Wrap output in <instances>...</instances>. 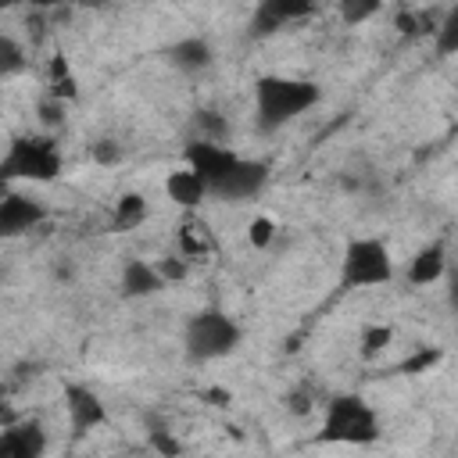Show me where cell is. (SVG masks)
Returning <instances> with one entry per match:
<instances>
[{
	"instance_id": "8992f818",
	"label": "cell",
	"mask_w": 458,
	"mask_h": 458,
	"mask_svg": "<svg viewBox=\"0 0 458 458\" xmlns=\"http://www.w3.org/2000/svg\"><path fill=\"white\" fill-rule=\"evenodd\" d=\"M268 179V168L258 165V161H243V157H233V165L208 186L218 200H247L254 197Z\"/></svg>"
},
{
	"instance_id": "6da1fadb",
	"label": "cell",
	"mask_w": 458,
	"mask_h": 458,
	"mask_svg": "<svg viewBox=\"0 0 458 458\" xmlns=\"http://www.w3.org/2000/svg\"><path fill=\"white\" fill-rule=\"evenodd\" d=\"M318 86L308 79H286V75H261L254 82V118L261 132H276L308 107L318 104Z\"/></svg>"
},
{
	"instance_id": "4dcf8cb0",
	"label": "cell",
	"mask_w": 458,
	"mask_h": 458,
	"mask_svg": "<svg viewBox=\"0 0 458 458\" xmlns=\"http://www.w3.org/2000/svg\"><path fill=\"white\" fill-rule=\"evenodd\" d=\"M204 397H208V404H215V408H225V404L233 401V394H229V390H222V386H211V390H204Z\"/></svg>"
},
{
	"instance_id": "cb8c5ba5",
	"label": "cell",
	"mask_w": 458,
	"mask_h": 458,
	"mask_svg": "<svg viewBox=\"0 0 458 458\" xmlns=\"http://www.w3.org/2000/svg\"><path fill=\"white\" fill-rule=\"evenodd\" d=\"M390 340H394V329H390V326H369V329L361 333V354H376V351H383Z\"/></svg>"
},
{
	"instance_id": "7c38bea8",
	"label": "cell",
	"mask_w": 458,
	"mask_h": 458,
	"mask_svg": "<svg viewBox=\"0 0 458 458\" xmlns=\"http://www.w3.org/2000/svg\"><path fill=\"white\" fill-rule=\"evenodd\" d=\"M165 286L157 265H147V261H129L122 268V297H150Z\"/></svg>"
},
{
	"instance_id": "f1b7e54d",
	"label": "cell",
	"mask_w": 458,
	"mask_h": 458,
	"mask_svg": "<svg viewBox=\"0 0 458 458\" xmlns=\"http://www.w3.org/2000/svg\"><path fill=\"white\" fill-rule=\"evenodd\" d=\"M157 272H161L165 283H179V279H186V261L182 258H161Z\"/></svg>"
},
{
	"instance_id": "7a4b0ae2",
	"label": "cell",
	"mask_w": 458,
	"mask_h": 458,
	"mask_svg": "<svg viewBox=\"0 0 458 458\" xmlns=\"http://www.w3.org/2000/svg\"><path fill=\"white\" fill-rule=\"evenodd\" d=\"M240 347V326L218 311V308H204L186 322V354L193 361H211V358H225Z\"/></svg>"
},
{
	"instance_id": "9a60e30c",
	"label": "cell",
	"mask_w": 458,
	"mask_h": 458,
	"mask_svg": "<svg viewBox=\"0 0 458 458\" xmlns=\"http://www.w3.org/2000/svg\"><path fill=\"white\" fill-rule=\"evenodd\" d=\"M444 265H447L444 247H440V243H429V247H422V250L411 258L408 279H411L415 286H429V283H437V279L444 276Z\"/></svg>"
},
{
	"instance_id": "8fae6325",
	"label": "cell",
	"mask_w": 458,
	"mask_h": 458,
	"mask_svg": "<svg viewBox=\"0 0 458 458\" xmlns=\"http://www.w3.org/2000/svg\"><path fill=\"white\" fill-rule=\"evenodd\" d=\"M43 451H47V437H43L39 422L7 426L0 433V454L4 458H39Z\"/></svg>"
},
{
	"instance_id": "d4e9b609",
	"label": "cell",
	"mask_w": 458,
	"mask_h": 458,
	"mask_svg": "<svg viewBox=\"0 0 458 458\" xmlns=\"http://www.w3.org/2000/svg\"><path fill=\"white\" fill-rule=\"evenodd\" d=\"M272 236H276V222H272V218H265V215H258V218L247 225V240H250L254 247H268V243H272Z\"/></svg>"
},
{
	"instance_id": "ffe728a7",
	"label": "cell",
	"mask_w": 458,
	"mask_h": 458,
	"mask_svg": "<svg viewBox=\"0 0 458 458\" xmlns=\"http://www.w3.org/2000/svg\"><path fill=\"white\" fill-rule=\"evenodd\" d=\"M437 361H440V351H437V347H419L411 358H404V361L397 365V372H404V376H419V372H429Z\"/></svg>"
},
{
	"instance_id": "603a6c76",
	"label": "cell",
	"mask_w": 458,
	"mask_h": 458,
	"mask_svg": "<svg viewBox=\"0 0 458 458\" xmlns=\"http://www.w3.org/2000/svg\"><path fill=\"white\" fill-rule=\"evenodd\" d=\"M179 247H182L186 258H204V254H208V240L200 236L197 225H182V233H179Z\"/></svg>"
},
{
	"instance_id": "4fadbf2b",
	"label": "cell",
	"mask_w": 458,
	"mask_h": 458,
	"mask_svg": "<svg viewBox=\"0 0 458 458\" xmlns=\"http://www.w3.org/2000/svg\"><path fill=\"white\" fill-rule=\"evenodd\" d=\"M165 190H168V197L179 204V208H197L211 190H208V182L200 179V172H193V168H182V172H172L168 175V182H165Z\"/></svg>"
},
{
	"instance_id": "7402d4cb",
	"label": "cell",
	"mask_w": 458,
	"mask_h": 458,
	"mask_svg": "<svg viewBox=\"0 0 458 458\" xmlns=\"http://www.w3.org/2000/svg\"><path fill=\"white\" fill-rule=\"evenodd\" d=\"M21 68H25L21 47H18L11 36H4V39H0V75H14V72H21Z\"/></svg>"
},
{
	"instance_id": "5bb4252c",
	"label": "cell",
	"mask_w": 458,
	"mask_h": 458,
	"mask_svg": "<svg viewBox=\"0 0 458 458\" xmlns=\"http://www.w3.org/2000/svg\"><path fill=\"white\" fill-rule=\"evenodd\" d=\"M168 61L179 72H204L211 64V47L200 36H186V39H179V43L168 47Z\"/></svg>"
},
{
	"instance_id": "ba28073f",
	"label": "cell",
	"mask_w": 458,
	"mask_h": 458,
	"mask_svg": "<svg viewBox=\"0 0 458 458\" xmlns=\"http://www.w3.org/2000/svg\"><path fill=\"white\" fill-rule=\"evenodd\" d=\"M64 408H68L72 433H89V429H97V426L107 422L104 401L89 386H82V383H68L64 386Z\"/></svg>"
},
{
	"instance_id": "9c48e42d",
	"label": "cell",
	"mask_w": 458,
	"mask_h": 458,
	"mask_svg": "<svg viewBox=\"0 0 458 458\" xmlns=\"http://www.w3.org/2000/svg\"><path fill=\"white\" fill-rule=\"evenodd\" d=\"M47 218V208L25 193H7L0 200V233L4 236H18V233H29L36 229L39 222Z\"/></svg>"
},
{
	"instance_id": "e0dca14e",
	"label": "cell",
	"mask_w": 458,
	"mask_h": 458,
	"mask_svg": "<svg viewBox=\"0 0 458 458\" xmlns=\"http://www.w3.org/2000/svg\"><path fill=\"white\" fill-rule=\"evenodd\" d=\"M433 47H437L440 57L458 54V7H451V11L444 14V21L437 25V32H433Z\"/></svg>"
},
{
	"instance_id": "484cf974",
	"label": "cell",
	"mask_w": 458,
	"mask_h": 458,
	"mask_svg": "<svg viewBox=\"0 0 458 458\" xmlns=\"http://www.w3.org/2000/svg\"><path fill=\"white\" fill-rule=\"evenodd\" d=\"M397 29L404 32V36H419V32H437V25L426 18V14H411V11H404V14H397Z\"/></svg>"
},
{
	"instance_id": "2e32d148",
	"label": "cell",
	"mask_w": 458,
	"mask_h": 458,
	"mask_svg": "<svg viewBox=\"0 0 458 458\" xmlns=\"http://www.w3.org/2000/svg\"><path fill=\"white\" fill-rule=\"evenodd\" d=\"M143 218H147V200H143L140 193H125V197H118V204H114L111 229H114V233H129V229H136Z\"/></svg>"
},
{
	"instance_id": "44dd1931",
	"label": "cell",
	"mask_w": 458,
	"mask_h": 458,
	"mask_svg": "<svg viewBox=\"0 0 458 458\" xmlns=\"http://www.w3.org/2000/svg\"><path fill=\"white\" fill-rule=\"evenodd\" d=\"M193 129L200 132V140H215V143H222V136H225V122L215 111H197L193 114Z\"/></svg>"
},
{
	"instance_id": "ac0fdd59",
	"label": "cell",
	"mask_w": 458,
	"mask_h": 458,
	"mask_svg": "<svg viewBox=\"0 0 458 458\" xmlns=\"http://www.w3.org/2000/svg\"><path fill=\"white\" fill-rule=\"evenodd\" d=\"M50 93H54L57 100H72V97H75V79H72L68 61H64L61 54L50 61Z\"/></svg>"
},
{
	"instance_id": "83f0119b",
	"label": "cell",
	"mask_w": 458,
	"mask_h": 458,
	"mask_svg": "<svg viewBox=\"0 0 458 458\" xmlns=\"http://www.w3.org/2000/svg\"><path fill=\"white\" fill-rule=\"evenodd\" d=\"M93 161L97 165H118L122 161V147L114 140H97L93 143Z\"/></svg>"
},
{
	"instance_id": "d6986e66",
	"label": "cell",
	"mask_w": 458,
	"mask_h": 458,
	"mask_svg": "<svg viewBox=\"0 0 458 458\" xmlns=\"http://www.w3.org/2000/svg\"><path fill=\"white\" fill-rule=\"evenodd\" d=\"M379 7H383V0H336V14H340L347 25H361V21H369Z\"/></svg>"
},
{
	"instance_id": "1f68e13d",
	"label": "cell",
	"mask_w": 458,
	"mask_h": 458,
	"mask_svg": "<svg viewBox=\"0 0 458 458\" xmlns=\"http://www.w3.org/2000/svg\"><path fill=\"white\" fill-rule=\"evenodd\" d=\"M286 401H290V408H293L297 415H304V411H308V394H304V390H293Z\"/></svg>"
},
{
	"instance_id": "52a82bcc",
	"label": "cell",
	"mask_w": 458,
	"mask_h": 458,
	"mask_svg": "<svg viewBox=\"0 0 458 458\" xmlns=\"http://www.w3.org/2000/svg\"><path fill=\"white\" fill-rule=\"evenodd\" d=\"M308 14H315V0H258L250 14V36H272Z\"/></svg>"
},
{
	"instance_id": "4316f807",
	"label": "cell",
	"mask_w": 458,
	"mask_h": 458,
	"mask_svg": "<svg viewBox=\"0 0 458 458\" xmlns=\"http://www.w3.org/2000/svg\"><path fill=\"white\" fill-rule=\"evenodd\" d=\"M36 111H39V122H43V125H61V122H64V100H57L54 93H50L47 100H39Z\"/></svg>"
},
{
	"instance_id": "277c9868",
	"label": "cell",
	"mask_w": 458,
	"mask_h": 458,
	"mask_svg": "<svg viewBox=\"0 0 458 458\" xmlns=\"http://www.w3.org/2000/svg\"><path fill=\"white\" fill-rule=\"evenodd\" d=\"M394 276V261H390V250L372 240V236H361V240H351L344 247V265H340V283L351 286V290H361V286H383L390 283Z\"/></svg>"
},
{
	"instance_id": "5b68a950",
	"label": "cell",
	"mask_w": 458,
	"mask_h": 458,
	"mask_svg": "<svg viewBox=\"0 0 458 458\" xmlns=\"http://www.w3.org/2000/svg\"><path fill=\"white\" fill-rule=\"evenodd\" d=\"M61 172V154L50 140L36 136V140H14L4 165H0V175L4 179H36V182H47Z\"/></svg>"
},
{
	"instance_id": "3957f363",
	"label": "cell",
	"mask_w": 458,
	"mask_h": 458,
	"mask_svg": "<svg viewBox=\"0 0 458 458\" xmlns=\"http://www.w3.org/2000/svg\"><path fill=\"white\" fill-rule=\"evenodd\" d=\"M379 437V419L376 411L354 397V394H344V397H333L329 408H326V422H322V440H340V444H369Z\"/></svg>"
},
{
	"instance_id": "30bf717a",
	"label": "cell",
	"mask_w": 458,
	"mask_h": 458,
	"mask_svg": "<svg viewBox=\"0 0 458 458\" xmlns=\"http://www.w3.org/2000/svg\"><path fill=\"white\" fill-rule=\"evenodd\" d=\"M233 150L229 147H222V143H215V140H193V143H186V161H190V168L193 172H200V179L211 186L229 165H233Z\"/></svg>"
},
{
	"instance_id": "d590c367",
	"label": "cell",
	"mask_w": 458,
	"mask_h": 458,
	"mask_svg": "<svg viewBox=\"0 0 458 458\" xmlns=\"http://www.w3.org/2000/svg\"><path fill=\"white\" fill-rule=\"evenodd\" d=\"M0 4H4V7H11V4H14V0H0Z\"/></svg>"
},
{
	"instance_id": "e575fe53",
	"label": "cell",
	"mask_w": 458,
	"mask_h": 458,
	"mask_svg": "<svg viewBox=\"0 0 458 458\" xmlns=\"http://www.w3.org/2000/svg\"><path fill=\"white\" fill-rule=\"evenodd\" d=\"M79 4H86V7H100L104 0H79Z\"/></svg>"
},
{
	"instance_id": "d6a6232c",
	"label": "cell",
	"mask_w": 458,
	"mask_h": 458,
	"mask_svg": "<svg viewBox=\"0 0 458 458\" xmlns=\"http://www.w3.org/2000/svg\"><path fill=\"white\" fill-rule=\"evenodd\" d=\"M29 7H36V11H50V7H61L64 0H25Z\"/></svg>"
},
{
	"instance_id": "f546056e",
	"label": "cell",
	"mask_w": 458,
	"mask_h": 458,
	"mask_svg": "<svg viewBox=\"0 0 458 458\" xmlns=\"http://www.w3.org/2000/svg\"><path fill=\"white\" fill-rule=\"evenodd\" d=\"M150 444H154V451H161V454H179V451H182L179 440L168 437L165 429H150Z\"/></svg>"
},
{
	"instance_id": "836d02e7",
	"label": "cell",
	"mask_w": 458,
	"mask_h": 458,
	"mask_svg": "<svg viewBox=\"0 0 458 458\" xmlns=\"http://www.w3.org/2000/svg\"><path fill=\"white\" fill-rule=\"evenodd\" d=\"M451 304H454V308H458V283H454V286H451Z\"/></svg>"
}]
</instances>
